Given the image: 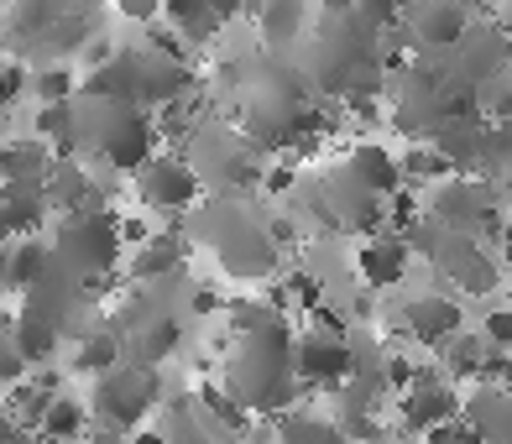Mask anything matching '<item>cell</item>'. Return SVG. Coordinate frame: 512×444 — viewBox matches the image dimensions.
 Instances as JSON below:
<instances>
[{
  "instance_id": "1",
  "label": "cell",
  "mask_w": 512,
  "mask_h": 444,
  "mask_svg": "<svg viewBox=\"0 0 512 444\" xmlns=\"http://www.w3.org/2000/svg\"><path fill=\"white\" fill-rule=\"evenodd\" d=\"M220 387L251 418L256 413L262 418L288 413V403L298 397V377H293V330L283 314L236 335V345H230V356L220 366Z\"/></svg>"
},
{
  "instance_id": "2",
  "label": "cell",
  "mask_w": 512,
  "mask_h": 444,
  "mask_svg": "<svg viewBox=\"0 0 512 444\" xmlns=\"http://www.w3.org/2000/svg\"><path fill=\"white\" fill-rule=\"evenodd\" d=\"M194 236L220 256V267L230 277H241V283H256V277H272L277 267V246L267 236V225L246 215L241 204H230V199H215V204H204L199 215H194Z\"/></svg>"
},
{
  "instance_id": "3",
  "label": "cell",
  "mask_w": 512,
  "mask_h": 444,
  "mask_svg": "<svg viewBox=\"0 0 512 444\" xmlns=\"http://www.w3.org/2000/svg\"><path fill=\"white\" fill-rule=\"evenodd\" d=\"M79 147L95 152V162H110L121 173H136L142 157H152L157 131H152V110L131 105V100H79Z\"/></svg>"
},
{
  "instance_id": "4",
  "label": "cell",
  "mask_w": 512,
  "mask_h": 444,
  "mask_svg": "<svg viewBox=\"0 0 512 444\" xmlns=\"http://www.w3.org/2000/svg\"><path fill=\"white\" fill-rule=\"evenodd\" d=\"M48 246H53V262L68 267L79 283L115 272V262H121V251H126L121 230H115V209H95V204L68 209L63 225H58V236Z\"/></svg>"
},
{
  "instance_id": "5",
  "label": "cell",
  "mask_w": 512,
  "mask_h": 444,
  "mask_svg": "<svg viewBox=\"0 0 512 444\" xmlns=\"http://www.w3.org/2000/svg\"><path fill=\"white\" fill-rule=\"evenodd\" d=\"M162 397V377L152 366H131V361H115L105 371H95V392H89V413L100 418L110 434H136L152 418Z\"/></svg>"
},
{
  "instance_id": "6",
  "label": "cell",
  "mask_w": 512,
  "mask_h": 444,
  "mask_svg": "<svg viewBox=\"0 0 512 444\" xmlns=\"http://www.w3.org/2000/svg\"><path fill=\"white\" fill-rule=\"evenodd\" d=\"M204 189V178L194 162H183L178 152H152L142 157V168H136V199L147 209H162V215H178V209H189Z\"/></svg>"
},
{
  "instance_id": "7",
  "label": "cell",
  "mask_w": 512,
  "mask_h": 444,
  "mask_svg": "<svg viewBox=\"0 0 512 444\" xmlns=\"http://www.w3.org/2000/svg\"><path fill=\"white\" fill-rule=\"evenodd\" d=\"M398 27H403V48L424 58H445L471 27V6H460V0H418V6H403Z\"/></svg>"
},
{
  "instance_id": "8",
  "label": "cell",
  "mask_w": 512,
  "mask_h": 444,
  "mask_svg": "<svg viewBox=\"0 0 512 444\" xmlns=\"http://www.w3.org/2000/svg\"><path fill=\"white\" fill-rule=\"evenodd\" d=\"M460 418V392L455 382H445L434 366H418V377L398 392V429L403 434H429V429H445Z\"/></svg>"
},
{
  "instance_id": "9",
  "label": "cell",
  "mask_w": 512,
  "mask_h": 444,
  "mask_svg": "<svg viewBox=\"0 0 512 444\" xmlns=\"http://www.w3.org/2000/svg\"><path fill=\"white\" fill-rule=\"evenodd\" d=\"M319 189H324V204H330L335 230H351V236H377L382 230V194L371 183H361L345 162H335L319 178Z\"/></svg>"
},
{
  "instance_id": "10",
  "label": "cell",
  "mask_w": 512,
  "mask_h": 444,
  "mask_svg": "<svg viewBox=\"0 0 512 444\" xmlns=\"http://www.w3.org/2000/svg\"><path fill=\"white\" fill-rule=\"evenodd\" d=\"M356 366V345L345 335H319V330H304L293 340V377L298 387H319V392H335Z\"/></svg>"
},
{
  "instance_id": "11",
  "label": "cell",
  "mask_w": 512,
  "mask_h": 444,
  "mask_svg": "<svg viewBox=\"0 0 512 444\" xmlns=\"http://www.w3.org/2000/svg\"><path fill=\"white\" fill-rule=\"evenodd\" d=\"M178 340H183V324L162 303H136V314L121 324V361L157 371L178 350Z\"/></svg>"
},
{
  "instance_id": "12",
  "label": "cell",
  "mask_w": 512,
  "mask_h": 444,
  "mask_svg": "<svg viewBox=\"0 0 512 444\" xmlns=\"http://www.w3.org/2000/svg\"><path fill=\"white\" fill-rule=\"evenodd\" d=\"M131 79H136V105L142 110H162V105H173L189 95V84H194V68L183 63V58H162L152 53L147 42L142 48H131Z\"/></svg>"
},
{
  "instance_id": "13",
  "label": "cell",
  "mask_w": 512,
  "mask_h": 444,
  "mask_svg": "<svg viewBox=\"0 0 512 444\" xmlns=\"http://www.w3.org/2000/svg\"><path fill=\"white\" fill-rule=\"evenodd\" d=\"M450 58H455V74L465 79V84H486V79H497V74H507V27L497 21V27H465V37L450 48Z\"/></svg>"
},
{
  "instance_id": "14",
  "label": "cell",
  "mask_w": 512,
  "mask_h": 444,
  "mask_svg": "<svg viewBox=\"0 0 512 444\" xmlns=\"http://www.w3.org/2000/svg\"><path fill=\"white\" fill-rule=\"evenodd\" d=\"M403 324H408V335L424 350H439L445 340H455L465 330V309H460V298H450V293H418V298L403 303Z\"/></svg>"
},
{
  "instance_id": "15",
  "label": "cell",
  "mask_w": 512,
  "mask_h": 444,
  "mask_svg": "<svg viewBox=\"0 0 512 444\" xmlns=\"http://www.w3.org/2000/svg\"><path fill=\"white\" fill-rule=\"evenodd\" d=\"M74 298H79V277L53 262L32 288H21V314L53 324V330L63 335V330H68V314H74Z\"/></svg>"
},
{
  "instance_id": "16",
  "label": "cell",
  "mask_w": 512,
  "mask_h": 444,
  "mask_svg": "<svg viewBox=\"0 0 512 444\" xmlns=\"http://www.w3.org/2000/svg\"><path fill=\"white\" fill-rule=\"evenodd\" d=\"M460 424L481 444H512V397L497 382H476L471 397H460Z\"/></svg>"
},
{
  "instance_id": "17",
  "label": "cell",
  "mask_w": 512,
  "mask_h": 444,
  "mask_svg": "<svg viewBox=\"0 0 512 444\" xmlns=\"http://www.w3.org/2000/svg\"><path fill=\"white\" fill-rule=\"evenodd\" d=\"M356 272H361V283L377 288V293H382V288H398L403 272H408V241L392 236V230H387V236L377 230V236L356 251Z\"/></svg>"
},
{
  "instance_id": "18",
  "label": "cell",
  "mask_w": 512,
  "mask_h": 444,
  "mask_svg": "<svg viewBox=\"0 0 512 444\" xmlns=\"http://www.w3.org/2000/svg\"><path fill=\"white\" fill-rule=\"evenodd\" d=\"M42 225H48V199H42V189L6 183V189H0V241L37 236Z\"/></svg>"
},
{
  "instance_id": "19",
  "label": "cell",
  "mask_w": 512,
  "mask_h": 444,
  "mask_svg": "<svg viewBox=\"0 0 512 444\" xmlns=\"http://www.w3.org/2000/svg\"><path fill=\"white\" fill-rule=\"evenodd\" d=\"M42 199H48V209H84L95 204V173L84 168V162H68V157H53L48 178H42ZM100 209V204H95Z\"/></svg>"
},
{
  "instance_id": "20",
  "label": "cell",
  "mask_w": 512,
  "mask_h": 444,
  "mask_svg": "<svg viewBox=\"0 0 512 444\" xmlns=\"http://www.w3.org/2000/svg\"><path fill=\"white\" fill-rule=\"evenodd\" d=\"M53 168V147L48 142H27V136H11L0 142V178L6 183H27V189H42V178Z\"/></svg>"
},
{
  "instance_id": "21",
  "label": "cell",
  "mask_w": 512,
  "mask_h": 444,
  "mask_svg": "<svg viewBox=\"0 0 512 444\" xmlns=\"http://www.w3.org/2000/svg\"><path fill=\"white\" fill-rule=\"evenodd\" d=\"M53 267V246L42 236H21V241H6V262H0V288H32L42 272Z\"/></svg>"
},
{
  "instance_id": "22",
  "label": "cell",
  "mask_w": 512,
  "mask_h": 444,
  "mask_svg": "<svg viewBox=\"0 0 512 444\" xmlns=\"http://www.w3.org/2000/svg\"><path fill=\"white\" fill-rule=\"evenodd\" d=\"M183 251H189V241H183L178 230H162V236H147L142 246H131V262H126V272L136 277V283H152V277H168V272H178Z\"/></svg>"
},
{
  "instance_id": "23",
  "label": "cell",
  "mask_w": 512,
  "mask_h": 444,
  "mask_svg": "<svg viewBox=\"0 0 512 444\" xmlns=\"http://www.w3.org/2000/svg\"><path fill=\"white\" fill-rule=\"evenodd\" d=\"M84 429H89V408L79 403V397H68V392H53V403L42 408L32 434L42 444H74V439H84Z\"/></svg>"
},
{
  "instance_id": "24",
  "label": "cell",
  "mask_w": 512,
  "mask_h": 444,
  "mask_svg": "<svg viewBox=\"0 0 512 444\" xmlns=\"http://www.w3.org/2000/svg\"><path fill=\"white\" fill-rule=\"evenodd\" d=\"M157 21H168V27L189 42V48H204V42H215L225 21L204 6V0H162V16Z\"/></svg>"
},
{
  "instance_id": "25",
  "label": "cell",
  "mask_w": 512,
  "mask_h": 444,
  "mask_svg": "<svg viewBox=\"0 0 512 444\" xmlns=\"http://www.w3.org/2000/svg\"><path fill=\"white\" fill-rule=\"evenodd\" d=\"M194 413H199L215 434H230V439H241V434L251 429V413H246L220 382H204V387L194 392Z\"/></svg>"
},
{
  "instance_id": "26",
  "label": "cell",
  "mask_w": 512,
  "mask_h": 444,
  "mask_svg": "<svg viewBox=\"0 0 512 444\" xmlns=\"http://www.w3.org/2000/svg\"><path fill=\"white\" fill-rule=\"evenodd\" d=\"M345 168H351L361 183H371L382 199L392 194V189H403V173H398V157H392L382 142H356L351 147V157H345Z\"/></svg>"
},
{
  "instance_id": "27",
  "label": "cell",
  "mask_w": 512,
  "mask_h": 444,
  "mask_svg": "<svg viewBox=\"0 0 512 444\" xmlns=\"http://www.w3.org/2000/svg\"><path fill=\"white\" fill-rule=\"evenodd\" d=\"M256 21H262V42L288 48V42H298L309 32V6H304V0H262Z\"/></svg>"
},
{
  "instance_id": "28",
  "label": "cell",
  "mask_w": 512,
  "mask_h": 444,
  "mask_svg": "<svg viewBox=\"0 0 512 444\" xmlns=\"http://www.w3.org/2000/svg\"><path fill=\"white\" fill-rule=\"evenodd\" d=\"M53 392H58L53 371H42V377H32V382L6 387V418H11L16 429H37V418H42V408L53 403Z\"/></svg>"
},
{
  "instance_id": "29",
  "label": "cell",
  "mask_w": 512,
  "mask_h": 444,
  "mask_svg": "<svg viewBox=\"0 0 512 444\" xmlns=\"http://www.w3.org/2000/svg\"><path fill=\"white\" fill-rule=\"evenodd\" d=\"M37 142H48L58 157L79 152V105H74V100L37 105Z\"/></svg>"
},
{
  "instance_id": "30",
  "label": "cell",
  "mask_w": 512,
  "mask_h": 444,
  "mask_svg": "<svg viewBox=\"0 0 512 444\" xmlns=\"http://www.w3.org/2000/svg\"><path fill=\"white\" fill-rule=\"evenodd\" d=\"M11 345H16V356L27 366H48L58 356V330L42 324V319H32V314H16L11 319Z\"/></svg>"
},
{
  "instance_id": "31",
  "label": "cell",
  "mask_w": 512,
  "mask_h": 444,
  "mask_svg": "<svg viewBox=\"0 0 512 444\" xmlns=\"http://www.w3.org/2000/svg\"><path fill=\"white\" fill-rule=\"evenodd\" d=\"M272 444H351V439L335 429V418L283 413V418H277V429H272Z\"/></svg>"
},
{
  "instance_id": "32",
  "label": "cell",
  "mask_w": 512,
  "mask_h": 444,
  "mask_svg": "<svg viewBox=\"0 0 512 444\" xmlns=\"http://www.w3.org/2000/svg\"><path fill=\"white\" fill-rule=\"evenodd\" d=\"M115 361H121V324H89L79 350H74V366L84 377H95V371H105Z\"/></svg>"
},
{
  "instance_id": "33",
  "label": "cell",
  "mask_w": 512,
  "mask_h": 444,
  "mask_svg": "<svg viewBox=\"0 0 512 444\" xmlns=\"http://www.w3.org/2000/svg\"><path fill=\"white\" fill-rule=\"evenodd\" d=\"M162 444H241L230 434H215L204 424V418L194 413V403H173L168 418H162Z\"/></svg>"
},
{
  "instance_id": "34",
  "label": "cell",
  "mask_w": 512,
  "mask_h": 444,
  "mask_svg": "<svg viewBox=\"0 0 512 444\" xmlns=\"http://www.w3.org/2000/svg\"><path fill=\"white\" fill-rule=\"evenodd\" d=\"M481 350H486V340L481 335H455V340H445L434 350L439 356V366H445V382H460V377H476V366H481Z\"/></svg>"
},
{
  "instance_id": "35",
  "label": "cell",
  "mask_w": 512,
  "mask_h": 444,
  "mask_svg": "<svg viewBox=\"0 0 512 444\" xmlns=\"http://www.w3.org/2000/svg\"><path fill=\"white\" fill-rule=\"evenodd\" d=\"M398 173H403V183H445L450 178V162L434 152V142H413L398 157Z\"/></svg>"
},
{
  "instance_id": "36",
  "label": "cell",
  "mask_w": 512,
  "mask_h": 444,
  "mask_svg": "<svg viewBox=\"0 0 512 444\" xmlns=\"http://www.w3.org/2000/svg\"><path fill=\"white\" fill-rule=\"evenodd\" d=\"M27 89H37L42 105H58V100H74L79 95V74H74V63H48Z\"/></svg>"
},
{
  "instance_id": "37",
  "label": "cell",
  "mask_w": 512,
  "mask_h": 444,
  "mask_svg": "<svg viewBox=\"0 0 512 444\" xmlns=\"http://www.w3.org/2000/svg\"><path fill=\"white\" fill-rule=\"evenodd\" d=\"M21 377H27V361H21L16 345H11V314H0V392L16 387Z\"/></svg>"
},
{
  "instance_id": "38",
  "label": "cell",
  "mask_w": 512,
  "mask_h": 444,
  "mask_svg": "<svg viewBox=\"0 0 512 444\" xmlns=\"http://www.w3.org/2000/svg\"><path fill=\"white\" fill-rule=\"evenodd\" d=\"M21 95H27V68L16 58H0V115H6Z\"/></svg>"
},
{
  "instance_id": "39",
  "label": "cell",
  "mask_w": 512,
  "mask_h": 444,
  "mask_svg": "<svg viewBox=\"0 0 512 444\" xmlns=\"http://www.w3.org/2000/svg\"><path fill=\"white\" fill-rule=\"evenodd\" d=\"M481 340L486 345H512V314L507 309H492V314H486V324H481Z\"/></svg>"
},
{
  "instance_id": "40",
  "label": "cell",
  "mask_w": 512,
  "mask_h": 444,
  "mask_svg": "<svg viewBox=\"0 0 512 444\" xmlns=\"http://www.w3.org/2000/svg\"><path fill=\"white\" fill-rule=\"evenodd\" d=\"M418 444H481L471 429H465L460 424V418H455V424H445V429H429V434H418Z\"/></svg>"
},
{
  "instance_id": "41",
  "label": "cell",
  "mask_w": 512,
  "mask_h": 444,
  "mask_svg": "<svg viewBox=\"0 0 512 444\" xmlns=\"http://www.w3.org/2000/svg\"><path fill=\"white\" fill-rule=\"evenodd\" d=\"M115 11H121L126 21H136V27H147V21L162 16V0H115Z\"/></svg>"
},
{
  "instance_id": "42",
  "label": "cell",
  "mask_w": 512,
  "mask_h": 444,
  "mask_svg": "<svg viewBox=\"0 0 512 444\" xmlns=\"http://www.w3.org/2000/svg\"><path fill=\"white\" fill-rule=\"evenodd\" d=\"M204 6H209V11H215L220 21H236V16L246 11V0H204Z\"/></svg>"
},
{
  "instance_id": "43",
  "label": "cell",
  "mask_w": 512,
  "mask_h": 444,
  "mask_svg": "<svg viewBox=\"0 0 512 444\" xmlns=\"http://www.w3.org/2000/svg\"><path fill=\"white\" fill-rule=\"evenodd\" d=\"M194 314H220V293L215 288H199L194 293Z\"/></svg>"
},
{
  "instance_id": "44",
  "label": "cell",
  "mask_w": 512,
  "mask_h": 444,
  "mask_svg": "<svg viewBox=\"0 0 512 444\" xmlns=\"http://www.w3.org/2000/svg\"><path fill=\"white\" fill-rule=\"evenodd\" d=\"M6 444H42V439H37L32 429H11V434H6Z\"/></svg>"
},
{
  "instance_id": "45",
  "label": "cell",
  "mask_w": 512,
  "mask_h": 444,
  "mask_svg": "<svg viewBox=\"0 0 512 444\" xmlns=\"http://www.w3.org/2000/svg\"><path fill=\"white\" fill-rule=\"evenodd\" d=\"M16 424H11V418H6V408H0V444H6V434H11Z\"/></svg>"
},
{
  "instance_id": "46",
  "label": "cell",
  "mask_w": 512,
  "mask_h": 444,
  "mask_svg": "<svg viewBox=\"0 0 512 444\" xmlns=\"http://www.w3.org/2000/svg\"><path fill=\"white\" fill-rule=\"evenodd\" d=\"M460 6H481L486 11V6H502V0H460Z\"/></svg>"
},
{
  "instance_id": "47",
  "label": "cell",
  "mask_w": 512,
  "mask_h": 444,
  "mask_svg": "<svg viewBox=\"0 0 512 444\" xmlns=\"http://www.w3.org/2000/svg\"><path fill=\"white\" fill-rule=\"evenodd\" d=\"M89 444H126L121 434H105V439H89Z\"/></svg>"
},
{
  "instance_id": "48",
  "label": "cell",
  "mask_w": 512,
  "mask_h": 444,
  "mask_svg": "<svg viewBox=\"0 0 512 444\" xmlns=\"http://www.w3.org/2000/svg\"><path fill=\"white\" fill-rule=\"evenodd\" d=\"M403 6H418V0H403Z\"/></svg>"
}]
</instances>
